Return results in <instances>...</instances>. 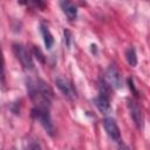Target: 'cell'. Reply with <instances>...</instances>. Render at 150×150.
<instances>
[{"label":"cell","instance_id":"cell-1","mask_svg":"<svg viewBox=\"0 0 150 150\" xmlns=\"http://www.w3.org/2000/svg\"><path fill=\"white\" fill-rule=\"evenodd\" d=\"M27 91L34 107L49 108L53 98V90L50 87L41 79H28L27 80Z\"/></svg>","mask_w":150,"mask_h":150},{"label":"cell","instance_id":"cell-2","mask_svg":"<svg viewBox=\"0 0 150 150\" xmlns=\"http://www.w3.org/2000/svg\"><path fill=\"white\" fill-rule=\"evenodd\" d=\"M32 116L34 120H36L42 128L46 130V132L50 136L54 134V125L50 118L49 114V108H43V107H34L32 109Z\"/></svg>","mask_w":150,"mask_h":150},{"label":"cell","instance_id":"cell-3","mask_svg":"<svg viewBox=\"0 0 150 150\" xmlns=\"http://www.w3.org/2000/svg\"><path fill=\"white\" fill-rule=\"evenodd\" d=\"M13 53L16 56V59L19 60V62L21 63V66L25 69H33L34 68V62H33V57L32 54L28 52V49L26 48V46H23L22 43H13Z\"/></svg>","mask_w":150,"mask_h":150},{"label":"cell","instance_id":"cell-4","mask_svg":"<svg viewBox=\"0 0 150 150\" xmlns=\"http://www.w3.org/2000/svg\"><path fill=\"white\" fill-rule=\"evenodd\" d=\"M103 82L111 89H117L122 86V80H121V75L117 71V69L114 66H110L105 73H104V79Z\"/></svg>","mask_w":150,"mask_h":150},{"label":"cell","instance_id":"cell-5","mask_svg":"<svg viewBox=\"0 0 150 150\" xmlns=\"http://www.w3.org/2000/svg\"><path fill=\"white\" fill-rule=\"evenodd\" d=\"M102 124H103V128L107 132V135L115 142H120L121 141V132H120V128L116 123V121L114 118H110V117H105L103 121H102Z\"/></svg>","mask_w":150,"mask_h":150},{"label":"cell","instance_id":"cell-6","mask_svg":"<svg viewBox=\"0 0 150 150\" xmlns=\"http://www.w3.org/2000/svg\"><path fill=\"white\" fill-rule=\"evenodd\" d=\"M55 84L59 88V90L66 97H68L69 100H73V98L76 97V90H75V88L73 87V84L67 79H64L62 76H59V77L55 79Z\"/></svg>","mask_w":150,"mask_h":150},{"label":"cell","instance_id":"cell-7","mask_svg":"<svg viewBox=\"0 0 150 150\" xmlns=\"http://www.w3.org/2000/svg\"><path fill=\"white\" fill-rule=\"evenodd\" d=\"M128 108H129V111H130V116H131L132 121L135 122V124L137 125V128L142 129L143 128V114H142V110H141L139 105L135 101L129 100L128 101Z\"/></svg>","mask_w":150,"mask_h":150},{"label":"cell","instance_id":"cell-8","mask_svg":"<svg viewBox=\"0 0 150 150\" xmlns=\"http://www.w3.org/2000/svg\"><path fill=\"white\" fill-rule=\"evenodd\" d=\"M94 103L96 105V108L102 112V114H108L111 109L110 105V100L108 95L104 94H98V96H96L94 98Z\"/></svg>","mask_w":150,"mask_h":150},{"label":"cell","instance_id":"cell-9","mask_svg":"<svg viewBox=\"0 0 150 150\" xmlns=\"http://www.w3.org/2000/svg\"><path fill=\"white\" fill-rule=\"evenodd\" d=\"M60 7H61L63 13L67 15V18L70 21L76 19V16H77V8H76V6L73 2H70V1H61L60 2Z\"/></svg>","mask_w":150,"mask_h":150},{"label":"cell","instance_id":"cell-10","mask_svg":"<svg viewBox=\"0 0 150 150\" xmlns=\"http://www.w3.org/2000/svg\"><path fill=\"white\" fill-rule=\"evenodd\" d=\"M40 32H41V35L43 38V42H45V46L47 49H50L54 45V38L49 30V28L45 25V23H41L40 25Z\"/></svg>","mask_w":150,"mask_h":150},{"label":"cell","instance_id":"cell-11","mask_svg":"<svg viewBox=\"0 0 150 150\" xmlns=\"http://www.w3.org/2000/svg\"><path fill=\"white\" fill-rule=\"evenodd\" d=\"M125 59L128 61V63L131 67H136L137 64V55H136V50L134 47H129L125 50Z\"/></svg>","mask_w":150,"mask_h":150},{"label":"cell","instance_id":"cell-12","mask_svg":"<svg viewBox=\"0 0 150 150\" xmlns=\"http://www.w3.org/2000/svg\"><path fill=\"white\" fill-rule=\"evenodd\" d=\"M0 82L2 83L5 82V60L1 48H0Z\"/></svg>","mask_w":150,"mask_h":150},{"label":"cell","instance_id":"cell-13","mask_svg":"<svg viewBox=\"0 0 150 150\" xmlns=\"http://www.w3.org/2000/svg\"><path fill=\"white\" fill-rule=\"evenodd\" d=\"M33 53H34V55H36V57H38L41 62H43V61H45V59H43V54L41 53V50H40L38 47H35V46L33 47Z\"/></svg>","mask_w":150,"mask_h":150},{"label":"cell","instance_id":"cell-14","mask_svg":"<svg viewBox=\"0 0 150 150\" xmlns=\"http://www.w3.org/2000/svg\"><path fill=\"white\" fill-rule=\"evenodd\" d=\"M64 40H67V47L70 46V33L68 30H64Z\"/></svg>","mask_w":150,"mask_h":150},{"label":"cell","instance_id":"cell-15","mask_svg":"<svg viewBox=\"0 0 150 150\" xmlns=\"http://www.w3.org/2000/svg\"><path fill=\"white\" fill-rule=\"evenodd\" d=\"M30 150H42V149H41V146H40L39 143L32 142V143H30Z\"/></svg>","mask_w":150,"mask_h":150}]
</instances>
